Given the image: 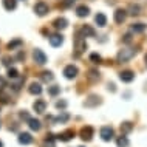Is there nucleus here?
Masks as SVG:
<instances>
[{
  "label": "nucleus",
  "mask_w": 147,
  "mask_h": 147,
  "mask_svg": "<svg viewBox=\"0 0 147 147\" xmlns=\"http://www.w3.org/2000/svg\"><path fill=\"white\" fill-rule=\"evenodd\" d=\"M135 54H136V50L135 48H122L121 51L118 53V62H127V61H130Z\"/></svg>",
  "instance_id": "nucleus-1"
},
{
  "label": "nucleus",
  "mask_w": 147,
  "mask_h": 147,
  "mask_svg": "<svg viewBox=\"0 0 147 147\" xmlns=\"http://www.w3.org/2000/svg\"><path fill=\"white\" fill-rule=\"evenodd\" d=\"M99 136H101L102 141H112L113 136H115V130L110 125H104L99 130Z\"/></svg>",
  "instance_id": "nucleus-2"
},
{
  "label": "nucleus",
  "mask_w": 147,
  "mask_h": 147,
  "mask_svg": "<svg viewBox=\"0 0 147 147\" xmlns=\"http://www.w3.org/2000/svg\"><path fill=\"white\" fill-rule=\"evenodd\" d=\"M74 47H76V54H78V56L87 50V42H85V39H84V36H82V34L76 36V39H74Z\"/></svg>",
  "instance_id": "nucleus-3"
},
{
  "label": "nucleus",
  "mask_w": 147,
  "mask_h": 147,
  "mask_svg": "<svg viewBox=\"0 0 147 147\" xmlns=\"http://www.w3.org/2000/svg\"><path fill=\"white\" fill-rule=\"evenodd\" d=\"M81 138H82V141H85V142H88L93 140V135H94V130H93V127L91 125H85V127H82L81 129Z\"/></svg>",
  "instance_id": "nucleus-4"
},
{
  "label": "nucleus",
  "mask_w": 147,
  "mask_h": 147,
  "mask_svg": "<svg viewBox=\"0 0 147 147\" xmlns=\"http://www.w3.org/2000/svg\"><path fill=\"white\" fill-rule=\"evenodd\" d=\"M50 11V6L47 5L45 2H37L34 5V13L39 16V17H43V16H47Z\"/></svg>",
  "instance_id": "nucleus-5"
},
{
  "label": "nucleus",
  "mask_w": 147,
  "mask_h": 147,
  "mask_svg": "<svg viewBox=\"0 0 147 147\" xmlns=\"http://www.w3.org/2000/svg\"><path fill=\"white\" fill-rule=\"evenodd\" d=\"M33 59H34V62L37 63V65H45V63H47L45 53H43L42 50H39V48H36L33 51Z\"/></svg>",
  "instance_id": "nucleus-6"
},
{
  "label": "nucleus",
  "mask_w": 147,
  "mask_h": 147,
  "mask_svg": "<svg viewBox=\"0 0 147 147\" xmlns=\"http://www.w3.org/2000/svg\"><path fill=\"white\" fill-rule=\"evenodd\" d=\"M78 73H79V70H78V67H74V65H67L65 68H63V76L67 79H74L78 76Z\"/></svg>",
  "instance_id": "nucleus-7"
},
{
  "label": "nucleus",
  "mask_w": 147,
  "mask_h": 147,
  "mask_svg": "<svg viewBox=\"0 0 147 147\" xmlns=\"http://www.w3.org/2000/svg\"><path fill=\"white\" fill-rule=\"evenodd\" d=\"M73 138H74V130H65V132H62V133L56 135V140L63 141V142H67V141L73 140Z\"/></svg>",
  "instance_id": "nucleus-8"
},
{
  "label": "nucleus",
  "mask_w": 147,
  "mask_h": 147,
  "mask_svg": "<svg viewBox=\"0 0 147 147\" xmlns=\"http://www.w3.org/2000/svg\"><path fill=\"white\" fill-rule=\"evenodd\" d=\"M17 141H19V144H22V146H28L33 142V136H31V133H28V132H23V133L19 135Z\"/></svg>",
  "instance_id": "nucleus-9"
},
{
  "label": "nucleus",
  "mask_w": 147,
  "mask_h": 147,
  "mask_svg": "<svg viewBox=\"0 0 147 147\" xmlns=\"http://www.w3.org/2000/svg\"><path fill=\"white\" fill-rule=\"evenodd\" d=\"M119 79H121L122 82H132L135 79V73L130 71V70H124V71L119 73Z\"/></svg>",
  "instance_id": "nucleus-10"
},
{
  "label": "nucleus",
  "mask_w": 147,
  "mask_h": 147,
  "mask_svg": "<svg viewBox=\"0 0 147 147\" xmlns=\"http://www.w3.org/2000/svg\"><path fill=\"white\" fill-rule=\"evenodd\" d=\"M33 109H34V112L39 113V115L45 113V110H47V102L42 101V99H39V101H36L34 104H33Z\"/></svg>",
  "instance_id": "nucleus-11"
},
{
  "label": "nucleus",
  "mask_w": 147,
  "mask_h": 147,
  "mask_svg": "<svg viewBox=\"0 0 147 147\" xmlns=\"http://www.w3.org/2000/svg\"><path fill=\"white\" fill-rule=\"evenodd\" d=\"M125 19H127V11L125 9H116L115 11V22L116 23H124L125 22Z\"/></svg>",
  "instance_id": "nucleus-12"
},
{
  "label": "nucleus",
  "mask_w": 147,
  "mask_h": 147,
  "mask_svg": "<svg viewBox=\"0 0 147 147\" xmlns=\"http://www.w3.org/2000/svg\"><path fill=\"white\" fill-rule=\"evenodd\" d=\"M50 43H51V47H61L62 43H63V37H62V34H51L50 36Z\"/></svg>",
  "instance_id": "nucleus-13"
},
{
  "label": "nucleus",
  "mask_w": 147,
  "mask_h": 147,
  "mask_svg": "<svg viewBox=\"0 0 147 147\" xmlns=\"http://www.w3.org/2000/svg\"><path fill=\"white\" fill-rule=\"evenodd\" d=\"M79 34H82L84 37H94V34H96V31H94L93 28H91L90 25H84L81 28V33Z\"/></svg>",
  "instance_id": "nucleus-14"
},
{
  "label": "nucleus",
  "mask_w": 147,
  "mask_h": 147,
  "mask_svg": "<svg viewBox=\"0 0 147 147\" xmlns=\"http://www.w3.org/2000/svg\"><path fill=\"white\" fill-rule=\"evenodd\" d=\"M94 23H96L98 26H101V28H104V26L107 25V17L102 13H98L96 16H94Z\"/></svg>",
  "instance_id": "nucleus-15"
},
{
  "label": "nucleus",
  "mask_w": 147,
  "mask_h": 147,
  "mask_svg": "<svg viewBox=\"0 0 147 147\" xmlns=\"http://www.w3.org/2000/svg\"><path fill=\"white\" fill-rule=\"evenodd\" d=\"M90 14V8L85 6V5H79L76 8V16L78 17H87Z\"/></svg>",
  "instance_id": "nucleus-16"
},
{
  "label": "nucleus",
  "mask_w": 147,
  "mask_h": 147,
  "mask_svg": "<svg viewBox=\"0 0 147 147\" xmlns=\"http://www.w3.org/2000/svg\"><path fill=\"white\" fill-rule=\"evenodd\" d=\"M54 28H57V30H63V28H67L68 26V20H67L65 17H59V19H56L54 20Z\"/></svg>",
  "instance_id": "nucleus-17"
},
{
  "label": "nucleus",
  "mask_w": 147,
  "mask_h": 147,
  "mask_svg": "<svg viewBox=\"0 0 147 147\" xmlns=\"http://www.w3.org/2000/svg\"><path fill=\"white\" fill-rule=\"evenodd\" d=\"M99 104H101V98H99V96H90L84 102L85 107H94V105H99Z\"/></svg>",
  "instance_id": "nucleus-18"
},
{
  "label": "nucleus",
  "mask_w": 147,
  "mask_h": 147,
  "mask_svg": "<svg viewBox=\"0 0 147 147\" xmlns=\"http://www.w3.org/2000/svg\"><path fill=\"white\" fill-rule=\"evenodd\" d=\"M28 125H30V129L33 130V132H39L40 130V121L39 119H34V118H30V121H28Z\"/></svg>",
  "instance_id": "nucleus-19"
},
{
  "label": "nucleus",
  "mask_w": 147,
  "mask_h": 147,
  "mask_svg": "<svg viewBox=\"0 0 147 147\" xmlns=\"http://www.w3.org/2000/svg\"><path fill=\"white\" fill-rule=\"evenodd\" d=\"M68 119H70L68 113L62 112V115H59V116L53 118V122H54V124H63V122H67V121H68Z\"/></svg>",
  "instance_id": "nucleus-20"
},
{
  "label": "nucleus",
  "mask_w": 147,
  "mask_h": 147,
  "mask_svg": "<svg viewBox=\"0 0 147 147\" xmlns=\"http://www.w3.org/2000/svg\"><path fill=\"white\" fill-rule=\"evenodd\" d=\"M28 91L31 94H40L42 93V87H40V84H37V82H33V84L28 87Z\"/></svg>",
  "instance_id": "nucleus-21"
},
{
  "label": "nucleus",
  "mask_w": 147,
  "mask_h": 147,
  "mask_svg": "<svg viewBox=\"0 0 147 147\" xmlns=\"http://www.w3.org/2000/svg\"><path fill=\"white\" fill-rule=\"evenodd\" d=\"M56 138L53 136V135H47V138H45V141H43V144L42 147H56Z\"/></svg>",
  "instance_id": "nucleus-22"
},
{
  "label": "nucleus",
  "mask_w": 147,
  "mask_h": 147,
  "mask_svg": "<svg viewBox=\"0 0 147 147\" xmlns=\"http://www.w3.org/2000/svg\"><path fill=\"white\" fill-rule=\"evenodd\" d=\"M3 6L6 11H14L17 6V0H3Z\"/></svg>",
  "instance_id": "nucleus-23"
},
{
  "label": "nucleus",
  "mask_w": 147,
  "mask_h": 147,
  "mask_svg": "<svg viewBox=\"0 0 147 147\" xmlns=\"http://www.w3.org/2000/svg\"><path fill=\"white\" fill-rule=\"evenodd\" d=\"M132 130H133V124H132V122H122V124H121V133L122 135L130 133Z\"/></svg>",
  "instance_id": "nucleus-24"
},
{
  "label": "nucleus",
  "mask_w": 147,
  "mask_h": 147,
  "mask_svg": "<svg viewBox=\"0 0 147 147\" xmlns=\"http://www.w3.org/2000/svg\"><path fill=\"white\" fill-rule=\"evenodd\" d=\"M147 25H144V23H133L132 26H130V30L133 31V33H142V31H146Z\"/></svg>",
  "instance_id": "nucleus-25"
},
{
  "label": "nucleus",
  "mask_w": 147,
  "mask_h": 147,
  "mask_svg": "<svg viewBox=\"0 0 147 147\" xmlns=\"http://www.w3.org/2000/svg\"><path fill=\"white\" fill-rule=\"evenodd\" d=\"M116 146H118V147H127V146H129V140H127L125 135H121V136H118Z\"/></svg>",
  "instance_id": "nucleus-26"
},
{
  "label": "nucleus",
  "mask_w": 147,
  "mask_h": 147,
  "mask_svg": "<svg viewBox=\"0 0 147 147\" xmlns=\"http://www.w3.org/2000/svg\"><path fill=\"white\" fill-rule=\"evenodd\" d=\"M40 79L43 82H47V84H48V82H51L54 79V76H53V73H51V71H43V73L40 74Z\"/></svg>",
  "instance_id": "nucleus-27"
},
{
  "label": "nucleus",
  "mask_w": 147,
  "mask_h": 147,
  "mask_svg": "<svg viewBox=\"0 0 147 147\" xmlns=\"http://www.w3.org/2000/svg\"><path fill=\"white\" fill-rule=\"evenodd\" d=\"M140 5H135V3H130L129 5V14H132V16H138L140 14Z\"/></svg>",
  "instance_id": "nucleus-28"
},
{
  "label": "nucleus",
  "mask_w": 147,
  "mask_h": 147,
  "mask_svg": "<svg viewBox=\"0 0 147 147\" xmlns=\"http://www.w3.org/2000/svg\"><path fill=\"white\" fill-rule=\"evenodd\" d=\"M99 78H101V76H99V71L98 70H90L88 71V79H90V81H99Z\"/></svg>",
  "instance_id": "nucleus-29"
},
{
  "label": "nucleus",
  "mask_w": 147,
  "mask_h": 147,
  "mask_svg": "<svg viewBox=\"0 0 147 147\" xmlns=\"http://www.w3.org/2000/svg\"><path fill=\"white\" fill-rule=\"evenodd\" d=\"M23 81H25L23 78H17V81H16L14 84L11 85V87H13V90H14V91H19V90H20V87L23 85Z\"/></svg>",
  "instance_id": "nucleus-30"
},
{
  "label": "nucleus",
  "mask_w": 147,
  "mask_h": 147,
  "mask_svg": "<svg viewBox=\"0 0 147 147\" xmlns=\"http://www.w3.org/2000/svg\"><path fill=\"white\" fill-rule=\"evenodd\" d=\"M59 93H61V87H57V85H53V87H50V88H48V94H50V96H57Z\"/></svg>",
  "instance_id": "nucleus-31"
},
{
  "label": "nucleus",
  "mask_w": 147,
  "mask_h": 147,
  "mask_svg": "<svg viewBox=\"0 0 147 147\" xmlns=\"http://www.w3.org/2000/svg\"><path fill=\"white\" fill-rule=\"evenodd\" d=\"M8 78L9 79H17L19 78V71L16 68H11L9 67V68H8Z\"/></svg>",
  "instance_id": "nucleus-32"
},
{
  "label": "nucleus",
  "mask_w": 147,
  "mask_h": 147,
  "mask_svg": "<svg viewBox=\"0 0 147 147\" xmlns=\"http://www.w3.org/2000/svg\"><path fill=\"white\" fill-rule=\"evenodd\" d=\"M22 43H23V42L20 40V39H16V40L8 43V48H9V50H14V48H17V47H20Z\"/></svg>",
  "instance_id": "nucleus-33"
},
{
  "label": "nucleus",
  "mask_w": 147,
  "mask_h": 147,
  "mask_svg": "<svg viewBox=\"0 0 147 147\" xmlns=\"http://www.w3.org/2000/svg\"><path fill=\"white\" fill-rule=\"evenodd\" d=\"M90 61L93 62V63H101V62H102V57L99 56L98 53H91V54H90Z\"/></svg>",
  "instance_id": "nucleus-34"
},
{
  "label": "nucleus",
  "mask_w": 147,
  "mask_h": 147,
  "mask_svg": "<svg viewBox=\"0 0 147 147\" xmlns=\"http://www.w3.org/2000/svg\"><path fill=\"white\" fill-rule=\"evenodd\" d=\"M74 2H76V0H63V2H62V8H70Z\"/></svg>",
  "instance_id": "nucleus-35"
},
{
  "label": "nucleus",
  "mask_w": 147,
  "mask_h": 147,
  "mask_svg": "<svg viewBox=\"0 0 147 147\" xmlns=\"http://www.w3.org/2000/svg\"><path fill=\"white\" fill-rule=\"evenodd\" d=\"M67 107V102L65 101H57L56 102V109H65Z\"/></svg>",
  "instance_id": "nucleus-36"
},
{
  "label": "nucleus",
  "mask_w": 147,
  "mask_h": 147,
  "mask_svg": "<svg viewBox=\"0 0 147 147\" xmlns=\"http://www.w3.org/2000/svg\"><path fill=\"white\" fill-rule=\"evenodd\" d=\"M5 87H6V79L5 78H0V91H3Z\"/></svg>",
  "instance_id": "nucleus-37"
},
{
  "label": "nucleus",
  "mask_w": 147,
  "mask_h": 147,
  "mask_svg": "<svg viewBox=\"0 0 147 147\" xmlns=\"http://www.w3.org/2000/svg\"><path fill=\"white\" fill-rule=\"evenodd\" d=\"M20 119H25L26 122L30 121V115L26 113V112H20Z\"/></svg>",
  "instance_id": "nucleus-38"
},
{
  "label": "nucleus",
  "mask_w": 147,
  "mask_h": 147,
  "mask_svg": "<svg viewBox=\"0 0 147 147\" xmlns=\"http://www.w3.org/2000/svg\"><path fill=\"white\" fill-rule=\"evenodd\" d=\"M11 63H13V59H9V57H3V65L9 67Z\"/></svg>",
  "instance_id": "nucleus-39"
},
{
  "label": "nucleus",
  "mask_w": 147,
  "mask_h": 147,
  "mask_svg": "<svg viewBox=\"0 0 147 147\" xmlns=\"http://www.w3.org/2000/svg\"><path fill=\"white\" fill-rule=\"evenodd\" d=\"M130 40H132V36H130V33L124 34V42H125V43H129Z\"/></svg>",
  "instance_id": "nucleus-40"
},
{
  "label": "nucleus",
  "mask_w": 147,
  "mask_h": 147,
  "mask_svg": "<svg viewBox=\"0 0 147 147\" xmlns=\"http://www.w3.org/2000/svg\"><path fill=\"white\" fill-rule=\"evenodd\" d=\"M109 90H112V91H115V84H109Z\"/></svg>",
  "instance_id": "nucleus-41"
},
{
  "label": "nucleus",
  "mask_w": 147,
  "mask_h": 147,
  "mask_svg": "<svg viewBox=\"0 0 147 147\" xmlns=\"http://www.w3.org/2000/svg\"><path fill=\"white\" fill-rule=\"evenodd\" d=\"M0 147H3V142L2 141H0Z\"/></svg>",
  "instance_id": "nucleus-42"
},
{
  "label": "nucleus",
  "mask_w": 147,
  "mask_h": 147,
  "mask_svg": "<svg viewBox=\"0 0 147 147\" xmlns=\"http://www.w3.org/2000/svg\"><path fill=\"white\" fill-rule=\"evenodd\" d=\"M79 147H84V146H79Z\"/></svg>",
  "instance_id": "nucleus-43"
}]
</instances>
